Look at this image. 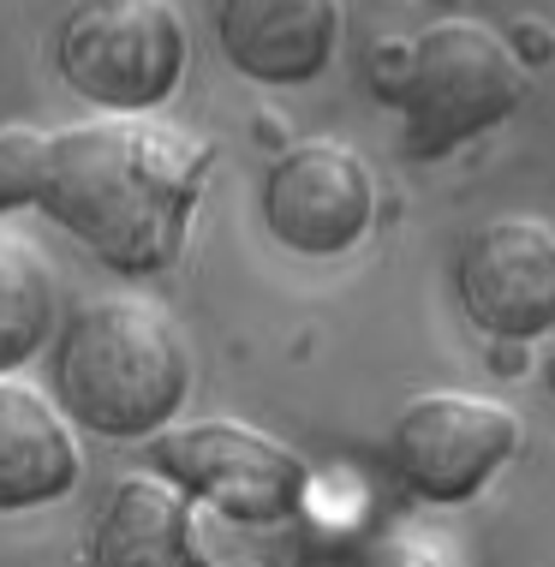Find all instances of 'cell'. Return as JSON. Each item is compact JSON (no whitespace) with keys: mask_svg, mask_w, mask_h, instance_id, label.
I'll return each instance as SVG.
<instances>
[{"mask_svg":"<svg viewBox=\"0 0 555 567\" xmlns=\"http://www.w3.org/2000/svg\"><path fill=\"white\" fill-rule=\"evenodd\" d=\"M209 150L150 114H102L49 137L37 204L114 275H162L185 251Z\"/></svg>","mask_w":555,"mask_h":567,"instance_id":"6da1fadb","label":"cell"},{"mask_svg":"<svg viewBox=\"0 0 555 567\" xmlns=\"http://www.w3.org/2000/svg\"><path fill=\"white\" fill-rule=\"evenodd\" d=\"M192 394V347L144 293L84 299L54 334V401L107 442H150Z\"/></svg>","mask_w":555,"mask_h":567,"instance_id":"7a4b0ae2","label":"cell"},{"mask_svg":"<svg viewBox=\"0 0 555 567\" xmlns=\"http://www.w3.org/2000/svg\"><path fill=\"white\" fill-rule=\"evenodd\" d=\"M526 96L514 49L477 19H442L407 42V72L394 84V109L407 120L412 156H449L454 144L502 126Z\"/></svg>","mask_w":555,"mask_h":567,"instance_id":"3957f363","label":"cell"},{"mask_svg":"<svg viewBox=\"0 0 555 567\" xmlns=\"http://www.w3.org/2000/svg\"><path fill=\"white\" fill-rule=\"evenodd\" d=\"M54 66L102 114H156L185 79V24L167 0H79L54 30Z\"/></svg>","mask_w":555,"mask_h":567,"instance_id":"277c9868","label":"cell"},{"mask_svg":"<svg viewBox=\"0 0 555 567\" xmlns=\"http://www.w3.org/2000/svg\"><path fill=\"white\" fill-rule=\"evenodd\" d=\"M150 466L239 526H281L305 508V489H311V466L299 454L234 419L167 424L150 436Z\"/></svg>","mask_w":555,"mask_h":567,"instance_id":"5b68a950","label":"cell"},{"mask_svg":"<svg viewBox=\"0 0 555 567\" xmlns=\"http://www.w3.org/2000/svg\"><path fill=\"white\" fill-rule=\"evenodd\" d=\"M520 436H526V424L514 406L466 389H430L400 406L389 431V460L412 496L466 502L520 454Z\"/></svg>","mask_w":555,"mask_h":567,"instance_id":"8992f818","label":"cell"},{"mask_svg":"<svg viewBox=\"0 0 555 567\" xmlns=\"http://www.w3.org/2000/svg\"><path fill=\"white\" fill-rule=\"evenodd\" d=\"M460 311L496 341H537L555 329V227L537 216H496L454 257Z\"/></svg>","mask_w":555,"mask_h":567,"instance_id":"52a82bcc","label":"cell"},{"mask_svg":"<svg viewBox=\"0 0 555 567\" xmlns=\"http://www.w3.org/2000/svg\"><path fill=\"white\" fill-rule=\"evenodd\" d=\"M377 221V179L347 144H292L264 174V227L299 257H341Z\"/></svg>","mask_w":555,"mask_h":567,"instance_id":"ba28073f","label":"cell"},{"mask_svg":"<svg viewBox=\"0 0 555 567\" xmlns=\"http://www.w3.org/2000/svg\"><path fill=\"white\" fill-rule=\"evenodd\" d=\"M341 7L335 0H222L215 42L222 60L251 84H311L335 60Z\"/></svg>","mask_w":555,"mask_h":567,"instance_id":"9c48e42d","label":"cell"},{"mask_svg":"<svg viewBox=\"0 0 555 567\" xmlns=\"http://www.w3.org/2000/svg\"><path fill=\"white\" fill-rule=\"evenodd\" d=\"M90 567H215L192 496L167 478H120L90 526Z\"/></svg>","mask_w":555,"mask_h":567,"instance_id":"30bf717a","label":"cell"},{"mask_svg":"<svg viewBox=\"0 0 555 567\" xmlns=\"http://www.w3.org/2000/svg\"><path fill=\"white\" fill-rule=\"evenodd\" d=\"M79 484V442L66 419L24 382H0V514L49 508Z\"/></svg>","mask_w":555,"mask_h":567,"instance_id":"8fae6325","label":"cell"},{"mask_svg":"<svg viewBox=\"0 0 555 567\" xmlns=\"http://www.w3.org/2000/svg\"><path fill=\"white\" fill-rule=\"evenodd\" d=\"M54 334V275L30 239L0 234V377Z\"/></svg>","mask_w":555,"mask_h":567,"instance_id":"7c38bea8","label":"cell"},{"mask_svg":"<svg viewBox=\"0 0 555 567\" xmlns=\"http://www.w3.org/2000/svg\"><path fill=\"white\" fill-rule=\"evenodd\" d=\"M42 167H49V132H37V126H0V216L37 204Z\"/></svg>","mask_w":555,"mask_h":567,"instance_id":"4fadbf2b","label":"cell"},{"mask_svg":"<svg viewBox=\"0 0 555 567\" xmlns=\"http://www.w3.org/2000/svg\"><path fill=\"white\" fill-rule=\"evenodd\" d=\"M400 72H407V42H377V54H370V79H377V90H382V102L394 96Z\"/></svg>","mask_w":555,"mask_h":567,"instance_id":"5bb4252c","label":"cell"},{"mask_svg":"<svg viewBox=\"0 0 555 567\" xmlns=\"http://www.w3.org/2000/svg\"><path fill=\"white\" fill-rule=\"evenodd\" d=\"M514 49L526 54V60H549V54H555V42H549V30H544V24H520V30H514Z\"/></svg>","mask_w":555,"mask_h":567,"instance_id":"9a60e30c","label":"cell"},{"mask_svg":"<svg viewBox=\"0 0 555 567\" xmlns=\"http://www.w3.org/2000/svg\"><path fill=\"white\" fill-rule=\"evenodd\" d=\"M544 377H549V394H555V347H549V359H544Z\"/></svg>","mask_w":555,"mask_h":567,"instance_id":"2e32d148","label":"cell"}]
</instances>
